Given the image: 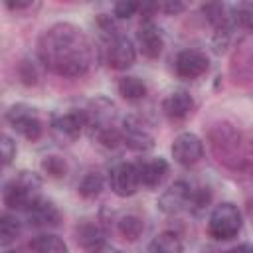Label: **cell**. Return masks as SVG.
Listing matches in <instances>:
<instances>
[{"instance_id":"obj_1","label":"cell","mask_w":253,"mask_h":253,"mask_svg":"<svg viewBox=\"0 0 253 253\" xmlns=\"http://www.w3.org/2000/svg\"><path fill=\"white\" fill-rule=\"evenodd\" d=\"M38 55L49 71L61 77L85 75L95 59L87 34L69 22L53 24L42 34L38 42Z\"/></svg>"},{"instance_id":"obj_2","label":"cell","mask_w":253,"mask_h":253,"mask_svg":"<svg viewBox=\"0 0 253 253\" xmlns=\"http://www.w3.org/2000/svg\"><path fill=\"white\" fill-rule=\"evenodd\" d=\"M40 190H42L40 176L34 172L22 170L4 184V192H2L4 206H8L10 210L28 211L38 200H42Z\"/></svg>"},{"instance_id":"obj_3","label":"cell","mask_w":253,"mask_h":253,"mask_svg":"<svg viewBox=\"0 0 253 253\" xmlns=\"http://www.w3.org/2000/svg\"><path fill=\"white\" fill-rule=\"evenodd\" d=\"M243 227V217L241 211L237 210L235 204L231 202H223L219 206L213 208L210 221H208V231L211 237L219 239V241H229L233 239Z\"/></svg>"},{"instance_id":"obj_4","label":"cell","mask_w":253,"mask_h":253,"mask_svg":"<svg viewBox=\"0 0 253 253\" xmlns=\"http://www.w3.org/2000/svg\"><path fill=\"white\" fill-rule=\"evenodd\" d=\"M6 121L16 132H20L28 140H38L43 132V125L38 117V109L24 105V103L12 105L6 113Z\"/></svg>"},{"instance_id":"obj_5","label":"cell","mask_w":253,"mask_h":253,"mask_svg":"<svg viewBox=\"0 0 253 253\" xmlns=\"http://www.w3.org/2000/svg\"><path fill=\"white\" fill-rule=\"evenodd\" d=\"M210 69V57L202 49H182L174 59V71L180 79H198Z\"/></svg>"},{"instance_id":"obj_6","label":"cell","mask_w":253,"mask_h":253,"mask_svg":"<svg viewBox=\"0 0 253 253\" xmlns=\"http://www.w3.org/2000/svg\"><path fill=\"white\" fill-rule=\"evenodd\" d=\"M192 196H194L192 186L184 180H178L168 190L162 192V196L158 198V208H160V211H164L168 215H176V213L192 208Z\"/></svg>"},{"instance_id":"obj_7","label":"cell","mask_w":253,"mask_h":253,"mask_svg":"<svg viewBox=\"0 0 253 253\" xmlns=\"http://www.w3.org/2000/svg\"><path fill=\"white\" fill-rule=\"evenodd\" d=\"M109 184H111V190L119 198L132 196L138 190V186H140L136 164H130V162H119V164H115L111 168V172H109Z\"/></svg>"},{"instance_id":"obj_8","label":"cell","mask_w":253,"mask_h":253,"mask_svg":"<svg viewBox=\"0 0 253 253\" xmlns=\"http://www.w3.org/2000/svg\"><path fill=\"white\" fill-rule=\"evenodd\" d=\"M121 134H123V142L128 148L136 150V152H146V150H150L154 146V134L136 117H126L123 121Z\"/></svg>"},{"instance_id":"obj_9","label":"cell","mask_w":253,"mask_h":253,"mask_svg":"<svg viewBox=\"0 0 253 253\" xmlns=\"http://www.w3.org/2000/svg\"><path fill=\"white\" fill-rule=\"evenodd\" d=\"M85 117H87V126H91V132L97 134L101 130L115 128L117 109L109 99L97 97V99H93L89 103V107L85 111Z\"/></svg>"},{"instance_id":"obj_10","label":"cell","mask_w":253,"mask_h":253,"mask_svg":"<svg viewBox=\"0 0 253 253\" xmlns=\"http://www.w3.org/2000/svg\"><path fill=\"white\" fill-rule=\"evenodd\" d=\"M172 156L182 166H194L204 156V142L194 132H182L172 142Z\"/></svg>"},{"instance_id":"obj_11","label":"cell","mask_w":253,"mask_h":253,"mask_svg":"<svg viewBox=\"0 0 253 253\" xmlns=\"http://www.w3.org/2000/svg\"><path fill=\"white\" fill-rule=\"evenodd\" d=\"M136 59V49L132 42L125 36H115L109 40L107 45V65L111 69H128Z\"/></svg>"},{"instance_id":"obj_12","label":"cell","mask_w":253,"mask_h":253,"mask_svg":"<svg viewBox=\"0 0 253 253\" xmlns=\"http://www.w3.org/2000/svg\"><path fill=\"white\" fill-rule=\"evenodd\" d=\"M85 126H87L85 111H71V113L59 115L51 121V130L55 132L57 138H61L65 142L77 140Z\"/></svg>"},{"instance_id":"obj_13","label":"cell","mask_w":253,"mask_h":253,"mask_svg":"<svg viewBox=\"0 0 253 253\" xmlns=\"http://www.w3.org/2000/svg\"><path fill=\"white\" fill-rule=\"evenodd\" d=\"M136 42H138V47H140L142 55L148 57V59H158L162 49H164L162 32L152 20H144L140 24V28L136 32Z\"/></svg>"},{"instance_id":"obj_14","label":"cell","mask_w":253,"mask_h":253,"mask_svg":"<svg viewBox=\"0 0 253 253\" xmlns=\"http://www.w3.org/2000/svg\"><path fill=\"white\" fill-rule=\"evenodd\" d=\"M136 172H138L140 186L152 190V188H158L166 180L170 166L164 158H144L136 162Z\"/></svg>"},{"instance_id":"obj_15","label":"cell","mask_w":253,"mask_h":253,"mask_svg":"<svg viewBox=\"0 0 253 253\" xmlns=\"http://www.w3.org/2000/svg\"><path fill=\"white\" fill-rule=\"evenodd\" d=\"M24 213H26L30 225H34V227H55V225H59V219H61L59 210L53 206V202H47V200H38Z\"/></svg>"},{"instance_id":"obj_16","label":"cell","mask_w":253,"mask_h":253,"mask_svg":"<svg viewBox=\"0 0 253 253\" xmlns=\"http://www.w3.org/2000/svg\"><path fill=\"white\" fill-rule=\"evenodd\" d=\"M162 111L170 121H182L194 111V99L188 91H172L164 97Z\"/></svg>"},{"instance_id":"obj_17","label":"cell","mask_w":253,"mask_h":253,"mask_svg":"<svg viewBox=\"0 0 253 253\" xmlns=\"http://www.w3.org/2000/svg\"><path fill=\"white\" fill-rule=\"evenodd\" d=\"M75 239L77 245L87 251V253H97L99 249L105 247V233L97 223H81L75 229Z\"/></svg>"},{"instance_id":"obj_18","label":"cell","mask_w":253,"mask_h":253,"mask_svg":"<svg viewBox=\"0 0 253 253\" xmlns=\"http://www.w3.org/2000/svg\"><path fill=\"white\" fill-rule=\"evenodd\" d=\"M30 251L32 253H69L65 241L53 233H42L34 237L30 241Z\"/></svg>"},{"instance_id":"obj_19","label":"cell","mask_w":253,"mask_h":253,"mask_svg":"<svg viewBox=\"0 0 253 253\" xmlns=\"http://www.w3.org/2000/svg\"><path fill=\"white\" fill-rule=\"evenodd\" d=\"M182 249H184L182 239L174 231L158 233L148 245V253H182Z\"/></svg>"},{"instance_id":"obj_20","label":"cell","mask_w":253,"mask_h":253,"mask_svg":"<svg viewBox=\"0 0 253 253\" xmlns=\"http://www.w3.org/2000/svg\"><path fill=\"white\" fill-rule=\"evenodd\" d=\"M117 89H119V95L126 101H138V99H144L148 89L144 85L142 79L138 77H132V75H126V77H121L119 83H117Z\"/></svg>"},{"instance_id":"obj_21","label":"cell","mask_w":253,"mask_h":253,"mask_svg":"<svg viewBox=\"0 0 253 253\" xmlns=\"http://www.w3.org/2000/svg\"><path fill=\"white\" fill-rule=\"evenodd\" d=\"M119 231L125 239L136 241L144 231V221L138 215H125L119 219Z\"/></svg>"},{"instance_id":"obj_22","label":"cell","mask_w":253,"mask_h":253,"mask_svg":"<svg viewBox=\"0 0 253 253\" xmlns=\"http://www.w3.org/2000/svg\"><path fill=\"white\" fill-rule=\"evenodd\" d=\"M103 176L97 172H89L87 176H83V180L79 182V194L85 200H93L103 192Z\"/></svg>"},{"instance_id":"obj_23","label":"cell","mask_w":253,"mask_h":253,"mask_svg":"<svg viewBox=\"0 0 253 253\" xmlns=\"http://www.w3.org/2000/svg\"><path fill=\"white\" fill-rule=\"evenodd\" d=\"M18 235H20V221H18L14 215L4 213L2 219H0V243L6 247V245H10Z\"/></svg>"},{"instance_id":"obj_24","label":"cell","mask_w":253,"mask_h":253,"mask_svg":"<svg viewBox=\"0 0 253 253\" xmlns=\"http://www.w3.org/2000/svg\"><path fill=\"white\" fill-rule=\"evenodd\" d=\"M42 170L49 176V178H63L67 174V162L61 158V156H55V154H49L42 160Z\"/></svg>"},{"instance_id":"obj_25","label":"cell","mask_w":253,"mask_h":253,"mask_svg":"<svg viewBox=\"0 0 253 253\" xmlns=\"http://www.w3.org/2000/svg\"><path fill=\"white\" fill-rule=\"evenodd\" d=\"M231 14H233V20L237 26L253 32V4L251 2L237 4L235 8H231Z\"/></svg>"},{"instance_id":"obj_26","label":"cell","mask_w":253,"mask_h":253,"mask_svg":"<svg viewBox=\"0 0 253 253\" xmlns=\"http://www.w3.org/2000/svg\"><path fill=\"white\" fill-rule=\"evenodd\" d=\"M140 6H142V4L130 2V0L117 2V4H115V16H117V18H130V16H134L136 10H140Z\"/></svg>"},{"instance_id":"obj_27","label":"cell","mask_w":253,"mask_h":253,"mask_svg":"<svg viewBox=\"0 0 253 253\" xmlns=\"http://www.w3.org/2000/svg\"><path fill=\"white\" fill-rule=\"evenodd\" d=\"M14 156H16V142L8 134H4L2 136V162H4V166H8L14 160Z\"/></svg>"},{"instance_id":"obj_28","label":"cell","mask_w":253,"mask_h":253,"mask_svg":"<svg viewBox=\"0 0 253 253\" xmlns=\"http://www.w3.org/2000/svg\"><path fill=\"white\" fill-rule=\"evenodd\" d=\"M20 77H22V81L26 85H36L38 83V73H36V69H34V65L30 61H22V65H20Z\"/></svg>"},{"instance_id":"obj_29","label":"cell","mask_w":253,"mask_h":253,"mask_svg":"<svg viewBox=\"0 0 253 253\" xmlns=\"http://www.w3.org/2000/svg\"><path fill=\"white\" fill-rule=\"evenodd\" d=\"M210 198H211L210 188L194 190V196H192V208H194V210H200V208L208 206V204H210Z\"/></svg>"},{"instance_id":"obj_30","label":"cell","mask_w":253,"mask_h":253,"mask_svg":"<svg viewBox=\"0 0 253 253\" xmlns=\"http://www.w3.org/2000/svg\"><path fill=\"white\" fill-rule=\"evenodd\" d=\"M158 10H164L168 14H178L184 10V4L180 2H164V4H158Z\"/></svg>"},{"instance_id":"obj_31","label":"cell","mask_w":253,"mask_h":253,"mask_svg":"<svg viewBox=\"0 0 253 253\" xmlns=\"http://www.w3.org/2000/svg\"><path fill=\"white\" fill-rule=\"evenodd\" d=\"M6 6H8L10 10H22V8H30L32 2H30V0H24V2H6Z\"/></svg>"},{"instance_id":"obj_32","label":"cell","mask_w":253,"mask_h":253,"mask_svg":"<svg viewBox=\"0 0 253 253\" xmlns=\"http://www.w3.org/2000/svg\"><path fill=\"white\" fill-rule=\"evenodd\" d=\"M227 253H253V247L247 245V243H243V245H235V247H231Z\"/></svg>"},{"instance_id":"obj_33","label":"cell","mask_w":253,"mask_h":253,"mask_svg":"<svg viewBox=\"0 0 253 253\" xmlns=\"http://www.w3.org/2000/svg\"><path fill=\"white\" fill-rule=\"evenodd\" d=\"M97 253H121V251H119V249H113V247H107V245H105V247H103V249H99Z\"/></svg>"},{"instance_id":"obj_34","label":"cell","mask_w":253,"mask_h":253,"mask_svg":"<svg viewBox=\"0 0 253 253\" xmlns=\"http://www.w3.org/2000/svg\"><path fill=\"white\" fill-rule=\"evenodd\" d=\"M6 253H20V251H16V249H8Z\"/></svg>"},{"instance_id":"obj_35","label":"cell","mask_w":253,"mask_h":253,"mask_svg":"<svg viewBox=\"0 0 253 253\" xmlns=\"http://www.w3.org/2000/svg\"><path fill=\"white\" fill-rule=\"evenodd\" d=\"M204 253H215V251H211V249H208V251H204Z\"/></svg>"}]
</instances>
